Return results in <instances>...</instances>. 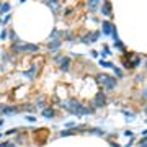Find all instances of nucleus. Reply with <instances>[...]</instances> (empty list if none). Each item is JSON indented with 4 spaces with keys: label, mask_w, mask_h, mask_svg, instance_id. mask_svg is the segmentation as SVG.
Wrapping results in <instances>:
<instances>
[{
    "label": "nucleus",
    "mask_w": 147,
    "mask_h": 147,
    "mask_svg": "<svg viewBox=\"0 0 147 147\" xmlns=\"http://www.w3.org/2000/svg\"><path fill=\"white\" fill-rule=\"evenodd\" d=\"M88 8H96V2H95V0L88 2Z\"/></svg>",
    "instance_id": "obj_13"
},
{
    "label": "nucleus",
    "mask_w": 147,
    "mask_h": 147,
    "mask_svg": "<svg viewBox=\"0 0 147 147\" xmlns=\"http://www.w3.org/2000/svg\"><path fill=\"white\" fill-rule=\"evenodd\" d=\"M146 113H147V110H146Z\"/></svg>",
    "instance_id": "obj_17"
},
{
    "label": "nucleus",
    "mask_w": 147,
    "mask_h": 147,
    "mask_svg": "<svg viewBox=\"0 0 147 147\" xmlns=\"http://www.w3.org/2000/svg\"><path fill=\"white\" fill-rule=\"evenodd\" d=\"M98 36H100V33L95 31V33H90V34H87V36L84 38V42H93L98 39Z\"/></svg>",
    "instance_id": "obj_5"
},
{
    "label": "nucleus",
    "mask_w": 147,
    "mask_h": 147,
    "mask_svg": "<svg viewBox=\"0 0 147 147\" xmlns=\"http://www.w3.org/2000/svg\"><path fill=\"white\" fill-rule=\"evenodd\" d=\"M15 51H18V53H38L39 47L34 44H16Z\"/></svg>",
    "instance_id": "obj_3"
},
{
    "label": "nucleus",
    "mask_w": 147,
    "mask_h": 147,
    "mask_svg": "<svg viewBox=\"0 0 147 147\" xmlns=\"http://www.w3.org/2000/svg\"><path fill=\"white\" fill-rule=\"evenodd\" d=\"M59 46H61V41H59V39H56V41H53L51 44H49V49H57Z\"/></svg>",
    "instance_id": "obj_11"
},
{
    "label": "nucleus",
    "mask_w": 147,
    "mask_h": 147,
    "mask_svg": "<svg viewBox=\"0 0 147 147\" xmlns=\"http://www.w3.org/2000/svg\"><path fill=\"white\" fill-rule=\"evenodd\" d=\"M2 10H3V11H8V10H10V5H8V3H3V5H2Z\"/></svg>",
    "instance_id": "obj_15"
},
{
    "label": "nucleus",
    "mask_w": 147,
    "mask_h": 147,
    "mask_svg": "<svg viewBox=\"0 0 147 147\" xmlns=\"http://www.w3.org/2000/svg\"><path fill=\"white\" fill-rule=\"evenodd\" d=\"M34 72H36V67L33 65L31 70H28V72H26V77H30V79H31V77H34Z\"/></svg>",
    "instance_id": "obj_12"
},
{
    "label": "nucleus",
    "mask_w": 147,
    "mask_h": 147,
    "mask_svg": "<svg viewBox=\"0 0 147 147\" xmlns=\"http://www.w3.org/2000/svg\"><path fill=\"white\" fill-rule=\"evenodd\" d=\"M61 69L67 70L69 69V57H61Z\"/></svg>",
    "instance_id": "obj_8"
},
{
    "label": "nucleus",
    "mask_w": 147,
    "mask_h": 147,
    "mask_svg": "<svg viewBox=\"0 0 147 147\" xmlns=\"http://www.w3.org/2000/svg\"><path fill=\"white\" fill-rule=\"evenodd\" d=\"M65 110H69L70 113H74V115L77 116H84V115H92L93 113V110H87L82 103H79L77 100H69L67 103H65V106H64Z\"/></svg>",
    "instance_id": "obj_1"
},
{
    "label": "nucleus",
    "mask_w": 147,
    "mask_h": 147,
    "mask_svg": "<svg viewBox=\"0 0 147 147\" xmlns=\"http://www.w3.org/2000/svg\"><path fill=\"white\" fill-rule=\"evenodd\" d=\"M0 111H3L7 115H13V113H18V108H11V106H5V108H2Z\"/></svg>",
    "instance_id": "obj_7"
},
{
    "label": "nucleus",
    "mask_w": 147,
    "mask_h": 147,
    "mask_svg": "<svg viewBox=\"0 0 147 147\" xmlns=\"http://www.w3.org/2000/svg\"><path fill=\"white\" fill-rule=\"evenodd\" d=\"M96 82H98V84H101L106 90H111V88H115V87H116V79H115V77L106 75V74H98Z\"/></svg>",
    "instance_id": "obj_2"
},
{
    "label": "nucleus",
    "mask_w": 147,
    "mask_h": 147,
    "mask_svg": "<svg viewBox=\"0 0 147 147\" xmlns=\"http://www.w3.org/2000/svg\"><path fill=\"white\" fill-rule=\"evenodd\" d=\"M95 105L98 106V108H103L106 105V96L103 92H98L96 93V96H95Z\"/></svg>",
    "instance_id": "obj_4"
},
{
    "label": "nucleus",
    "mask_w": 147,
    "mask_h": 147,
    "mask_svg": "<svg viewBox=\"0 0 147 147\" xmlns=\"http://www.w3.org/2000/svg\"><path fill=\"white\" fill-rule=\"evenodd\" d=\"M0 147H15V144H11V142H5V144H0Z\"/></svg>",
    "instance_id": "obj_14"
},
{
    "label": "nucleus",
    "mask_w": 147,
    "mask_h": 147,
    "mask_svg": "<svg viewBox=\"0 0 147 147\" xmlns=\"http://www.w3.org/2000/svg\"><path fill=\"white\" fill-rule=\"evenodd\" d=\"M103 28H105V33H106V34H110V33L113 31V26H111L110 23H103Z\"/></svg>",
    "instance_id": "obj_10"
},
{
    "label": "nucleus",
    "mask_w": 147,
    "mask_h": 147,
    "mask_svg": "<svg viewBox=\"0 0 147 147\" xmlns=\"http://www.w3.org/2000/svg\"><path fill=\"white\" fill-rule=\"evenodd\" d=\"M101 11H103L106 16L111 15V13H110V3H108V2H105V3H103V8H101Z\"/></svg>",
    "instance_id": "obj_9"
},
{
    "label": "nucleus",
    "mask_w": 147,
    "mask_h": 147,
    "mask_svg": "<svg viewBox=\"0 0 147 147\" xmlns=\"http://www.w3.org/2000/svg\"><path fill=\"white\" fill-rule=\"evenodd\" d=\"M144 134H147V129H146V131H144Z\"/></svg>",
    "instance_id": "obj_16"
},
{
    "label": "nucleus",
    "mask_w": 147,
    "mask_h": 147,
    "mask_svg": "<svg viewBox=\"0 0 147 147\" xmlns=\"http://www.w3.org/2000/svg\"><path fill=\"white\" fill-rule=\"evenodd\" d=\"M42 116L47 118V119H49V118H53V116H54V110H53V108H44V110H42Z\"/></svg>",
    "instance_id": "obj_6"
}]
</instances>
